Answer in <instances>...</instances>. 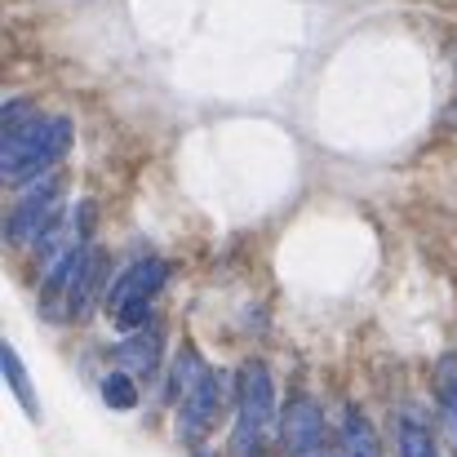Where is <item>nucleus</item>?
<instances>
[{
	"instance_id": "9d476101",
	"label": "nucleus",
	"mask_w": 457,
	"mask_h": 457,
	"mask_svg": "<svg viewBox=\"0 0 457 457\" xmlns=\"http://www.w3.org/2000/svg\"><path fill=\"white\" fill-rule=\"evenodd\" d=\"M98 267H103V258H98L94 249H85V258H80V267H76V280H71V289H67L71 315H85V311H89V298H94V289H98Z\"/></svg>"
},
{
	"instance_id": "9b49d317",
	"label": "nucleus",
	"mask_w": 457,
	"mask_h": 457,
	"mask_svg": "<svg viewBox=\"0 0 457 457\" xmlns=\"http://www.w3.org/2000/svg\"><path fill=\"white\" fill-rule=\"evenodd\" d=\"M400 453L404 457H440L431 431H427L413 413H404V422H400Z\"/></svg>"
},
{
	"instance_id": "20e7f679",
	"label": "nucleus",
	"mask_w": 457,
	"mask_h": 457,
	"mask_svg": "<svg viewBox=\"0 0 457 457\" xmlns=\"http://www.w3.org/2000/svg\"><path fill=\"white\" fill-rule=\"evenodd\" d=\"M58 195H62V178H58V173H49L45 182H36V187L18 200V209L9 213V240H13V245H31V240H40V236L54 227Z\"/></svg>"
},
{
	"instance_id": "f8f14e48",
	"label": "nucleus",
	"mask_w": 457,
	"mask_h": 457,
	"mask_svg": "<svg viewBox=\"0 0 457 457\" xmlns=\"http://www.w3.org/2000/svg\"><path fill=\"white\" fill-rule=\"evenodd\" d=\"M440 409H445V422L457 440V355L440 360Z\"/></svg>"
},
{
	"instance_id": "0eeeda50",
	"label": "nucleus",
	"mask_w": 457,
	"mask_h": 457,
	"mask_svg": "<svg viewBox=\"0 0 457 457\" xmlns=\"http://www.w3.org/2000/svg\"><path fill=\"white\" fill-rule=\"evenodd\" d=\"M116 360H120V369L125 373H152L155 369V360H160V333H147V328H138L134 337H125L120 346H116Z\"/></svg>"
},
{
	"instance_id": "6e6552de",
	"label": "nucleus",
	"mask_w": 457,
	"mask_h": 457,
	"mask_svg": "<svg viewBox=\"0 0 457 457\" xmlns=\"http://www.w3.org/2000/svg\"><path fill=\"white\" fill-rule=\"evenodd\" d=\"M342 457H382L378 431L360 409H346V418H342Z\"/></svg>"
},
{
	"instance_id": "f257e3e1",
	"label": "nucleus",
	"mask_w": 457,
	"mask_h": 457,
	"mask_svg": "<svg viewBox=\"0 0 457 457\" xmlns=\"http://www.w3.org/2000/svg\"><path fill=\"white\" fill-rule=\"evenodd\" d=\"M71 147V120L67 116H31L13 129H4L0 143V173L9 182H27L49 173Z\"/></svg>"
},
{
	"instance_id": "ddd939ff",
	"label": "nucleus",
	"mask_w": 457,
	"mask_h": 457,
	"mask_svg": "<svg viewBox=\"0 0 457 457\" xmlns=\"http://www.w3.org/2000/svg\"><path fill=\"white\" fill-rule=\"evenodd\" d=\"M103 400H107L112 409H134V404H138V386H134V378H129V373H112V378H103Z\"/></svg>"
},
{
	"instance_id": "2eb2a0df",
	"label": "nucleus",
	"mask_w": 457,
	"mask_h": 457,
	"mask_svg": "<svg viewBox=\"0 0 457 457\" xmlns=\"http://www.w3.org/2000/svg\"><path fill=\"white\" fill-rule=\"evenodd\" d=\"M303 457H333V449H328V440H324L320 449H311V453H303Z\"/></svg>"
},
{
	"instance_id": "f03ea898",
	"label": "nucleus",
	"mask_w": 457,
	"mask_h": 457,
	"mask_svg": "<svg viewBox=\"0 0 457 457\" xmlns=\"http://www.w3.org/2000/svg\"><path fill=\"white\" fill-rule=\"evenodd\" d=\"M276 418V386H271V373L262 360H249L240 369V418H236V436H231V449L236 457L258 453L267 427Z\"/></svg>"
},
{
	"instance_id": "7ed1b4c3",
	"label": "nucleus",
	"mask_w": 457,
	"mask_h": 457,
	"mask_svg": "<svg viewBox=\"0 0 457 457\" xmlns=\"http://www.w3.org/2000/svg\"><path fill=\"white\" fill-rule=\"evenodd\" d=\"M169 280V267L160 262V258H147V262H138V267H129L116 285H112V294H107V306H112V320H116V328H125V333H138V328H147V315H152V298L160 294V285Z\"/></svg>"
},
{
	"instance_id": "1a4fd4ad",
	"label": "nucleus",
	"mask_w": 457,
	"mask_h": 457,
	"mask_svg": "<svg viewBox=\"0 0 457 457\" xmlns=\"http://www.w3.org/2000/svg\"><path fill=\"white\" fill-rule=\"evenodd\" d=\"M0 373H4L9 391L18 395V404L27 409V418H40V404H36L31 378H27V369H22V360H18V351H13V346H0Z\"/></svg>"
},
{
	"instance_id": "423d86ee",
	"label": "nucleus",
	"mask_w": 457,
	"mask_h": 457,
	"mask_svg": "<svg viewBox=\"0 0 457 457\" xmlns=\"http://www.w3.org/2000/svg\"><path fill=\"white\" fill-rule=\"evenodd\" d=\"M324 440H328V436H324V413H320V404L298 395V400L285 409V445H289V453L303 457V453H311V449H320Z\"/></svg>"
},
{
	"instance_id": "4468645a",
	"label": "nucleus",
	"mask_w": 457,
	"mask_h": 457,
	"mask_svg": "<svg viewBox=\"0 0 457 457\" xmlns=\"http://www.w3.org/2000/svg\"><path fill=\"white\" fill-rule=\"evenodd\" d=\"M204 373H209V369H204V360H200L195 351H182V355H178V369H173V386H178V395H187Z\"/></svg>"
},
{
	"instance_id": "39448f33",
	"label": "nucleus",
	"mask_w": 457,
	"mask_h": 457,
	"mask_svg": "<svg viewBox=\"0 0 457 457\" xmlns=\"http://www.w3.org/2000/svg\"><path fill=\"white\" fill-rule=\"evenodd\" d=\"M218 409H222V373H204L187 395H182V413H178V436L187 440V445H195V440H204L209 436V427L218 422Z\"/></svg>"
}]
</instances>
